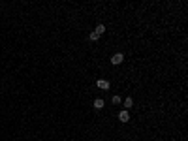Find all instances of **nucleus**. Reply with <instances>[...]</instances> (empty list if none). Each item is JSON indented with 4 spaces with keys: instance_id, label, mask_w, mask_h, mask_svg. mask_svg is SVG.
<instances>
[{
    "instance_id": "nucleus-3",
    "label": "nucleus",
    "mask_w": 188,
    "mask_h": 141,
    "mask_svg": "<svg viewBox=\"0 0 188 141\" xmlns=\"http://www.w3.org/2000/svg\"><path fill=\"white\" fill-rule=\"evenodd\" d=\"M119 120H121V122H128V120H130V113H128L126 109H122L121 113H119Z\"/></svg>"
},
{
    "instance_id": "nucleus-5",
    "label": "nucleus",
    "mask_w": 188,
    "mask_h": 141,
    "mask_svg": "<svg viewBox=\"0 0 188 141\" xmlns=\"http://www.w3.org/2000/svg\"><path fill=\"white\" fill-rule=\"evenodd\" d=\"M94 32H96V34H98V36H102L103 32H105V26H103V25H98V26L94 28Z\"/></svg>"
},
{
    "instance_id": "nucleus-7",
    "label": "nucleus",
    "mask_w": 188,
    "mask_h": 141,
    "mask_svg": "<svg viewBox=\"0 0 188 141\" xmlns=\"http://www.w3.org/2000/svg\"><path fill=\"white\" fill-rule=\"evenodd\" d=\"M111 102H113L115 106H119V103H121L122 100H121V96H113V98H111Z\"/></svg>"
},
{
    "instance_id": "nucleus-6",
    "label": "nucleus",
    "mask_w": 188,
    "mask_h": 141,
    "mask_svg": "<svg viewBox=\"0 0 188 141\" xmlns=\"http://www.w3.org/2000/svg\"><path fill=\"white\" fill-rule=\"evenodd\" d=\"M132 106H134V100H132V98H126V100H124V109L128 111Z\"/></svg>"
},
{
    "instance_id": "nucleus-8",
    "label": "nucleus",
    "mask_w": 188,
    "mask_h": 141,
    "mask_svg": "<svg viewBox=\"0 0 188 141\" xmlns=\"http://www.w3.org/2000/svg\"><path fill=\"white\" fill-rule=\"evenodd\" d=\"M90 40H92V42H96V40H100V36L96 34V32H90V36H89Z\"/></svg>"
},
{
    "instance_id": "nucleus-2",
    "label": "nucleus",
    "mask_w": 188,
    "mask_h": 141,
    "mask_svg": "<svg viewBox=\"0 0 188 141\" xmlns=\"http://www.w3.org/2000/svg\"><path fill=\"white\" fill-rule=\"evenodd\" d=\"M96 85H98V88H103V90H107V88L111 87V83L107 81V79H98V81H96Z\"/></svg>"
},
{
    "instance_id": "nucleus-1",
    "label": "nucleus",
    "mask_w": 188,
    "mask_h": 141,
    "mask_svg": "<svg viewBox=\"0 0 188 141\" xmlns=\"http://www.w3.org/2000/svg\"><path fill=\"white\" fill-rule=\"evenodd\" d=\"M124 62V55L122 53H115L113 56H111V64H115V66H119V64Z\"/></svg>"
},
{
    "instance_id": "nucleus-4",
    "label": "nucleus",
    "mask_w": 188,
    "mask_h": 141,
    "mask_svg": "<svg viewBox=\"0 0 188 141\" xmlns=\"http://www.w3.org/2000/svg\"><path fill=\"white\" fill-rule=\"evenodd\" d=\"M103 106H105V103H103L102 98H96V100H94V109H102Z\"/></svg>"
}]
</instances>
